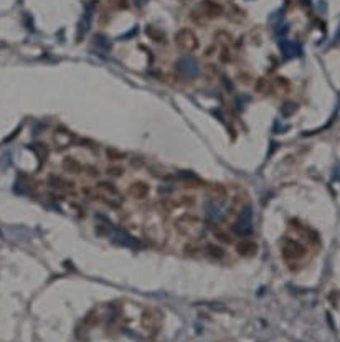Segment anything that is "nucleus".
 Returning a JSON list of instances; mask_svg holds the SVG:
<instances>
[{
  "mask_svg": "<svg viewBox=\"0 0 340 342\" xmlns=\"http://www.w3.org/2000/svg\"><path fill=\"white\" fill-rule=\"evenodd\" d=\"M162 324V314L152 307H141V316H139V326L142 332L147 335H154L160 329Z\"/></svg>",
  "mask_w": 340,
  "mask_h": 342,
  "instance_id": "f257e3e1",
  "label": "nucleus"
},
{
  "mask_svg": "<svg viewBox=\"0 0 340 342\" xmlns=\"http://www.w3.org/2000/svg\"><path fill=\"white\" fill-rule=\"evenodd\" d=\"M305 246L300 243L297 240H292V238H286L282 241V246H281V255L284 260L287 261L289 268L292 266V264H297L299 260H302L305 256Z\"/></svg>",
  "mask_w": 340,
  "mask_h": 342,
  "instance_id": "f03ea898",
  "label": "nucleus"
},
{
  "mask_svg": "<svg viewBox=\"0 0 340 342\" xmlns=\"http://www.w3.org/2000/svg\"><path fill=\"white\" fill-rule=\"evenodd\" d=\"M175 43L177 47L185 53H192L198 48V40L195 37V33L188 29H182L180 32L175 35Z\"/></svg>",
  "mask_w": 340,
  "mask_h": 342,
  "instance_id": "7ed1b4c3",
  "label": "nucleus"
},
{
  "mask_svg": "<svg viewBox=\"0 0 340 342\" xmlns=\"http://www.w3.org/2000/svg\"><path fill=\"white\" fill-rule=\"evenodd\" d=\"M177 230L182 235L197 236L200 231V220L197 217H192V215H185V217H182L177 222Z\"/></svg>",
  "mask_w": 340,
  "mask_h": 342,
  "instance_id": "20e7f679",
  "label": "nucleus"
},
{
  "mask_svg": "<svg viewBox=\"0 0 340 342\" xmlns=\"http://www.w3.org/2000/svg\"><path fill=\"white\" fill-rule=\"evenodd\" d=\"M235 231L241 236H246L251 233V210H249V208H244V210L239 213L238 222L235 223Z\"/></svg>",
  "mask_w": 340,
  "mask_h": 342,
  "instance_id": "39448f33",
  "label": "nucleus"
},
{
  "mask_svg": "<svg viewBox=\"0 0 340 342\" xmlns=\"http://www.w3.org/2000/svg\"><path fill=\"white\" fill-rule=\"evenodd\" d=\"M177 68H178V71H182V73L185 75L187 78H192V76H195V75L198 73L197 62H195V60L190 58V57L180 60V62L177 63Z\"/></svg>",
  "mask_w": 340,
  "mask_h": 342,
  "instance_id": "423d86ee",
  "label": "nucleus"
},
{
  "mask_svg": "<svg viewBox=\"0 0 340 342\" xmlns=\"http://www.w3.org/2000/svg\"><path fill=\"white\" fill-rule=\"evenodd\" d=\"M150 192V187L146 184V182H134V184L129 185V195L137 198V200H144L147 198Z\"/></svg>",
  "mask_w": 340,
  "mask_h": 342,
  "instance_id": "0eeeda50",
  "label": "nucleus"
},
{
  "mask_svg": "<svg viewBox=\"0 0 340 342\" xmlns=\"http://www.w3.org/2000/svg\"><path fill=\"white\" fill-rule=\"evenodd\" d=\"M203 15H207L208 19H215V17H220L223 14V7L218 4L211 2V0H205L202 4V7H200Z\"/></svg>",
  "mask_w": 340,
  "mask_h": 342,
  "instance_id": "6e6552de",
  "label": "nucleus"
},
{
  "mask_svg": "<svg viewBox=\"0 0 340 342\" xmlns=\"http://www.w3.org/2000/svg\"><path fill=\"white\" fill-rule=\"evenodd\" d=\"M236 251L241 256H253L254 253L258 251V245H256L253 240H241L236 245Z\"/></svg>",
  "mask_w": 340,
  "mask_h": 342,
  "instance_id": "1a4fd4ad",
  "label": "nucleus"
},
{
  "mask_svg": "<svg viewBox=\"0 0 340 342\" xmlns=\"http://www.w3.org/2000/svg\"><path fill=\"white\" fill-rule=\"evenodd\" d=\"M53 139L58 144V147H68L71 142H73L75 137H73V134H71L70 131L60 129L58 132H55V134H53Z\"/></svg>",
  "mask_w": 340,
  "mask_h": 342,
  "instance_id": "9d476101",
  "label": "nucleus"
},
{
  "mask_svg": "<svg viewBox=\"0 0 340 342\" xmlns=\"http://www.w3.org/2000/svg\"><path fill=\"white\" fill-rule=\"evenodd\" d=\"M210 230H211V235H213L218 241H221V243H231L233 241V236L223 227H220V225H211Z\"/></svg>",
  "mask_w": 340,
  "mask_h": 342,
  "instance_id": "9b49d317",
  "label": "nucleus"
},
{
  "mask_svg": "<svg viewBox=\"0 0 340 342\" xmlns=\"http://www.w3.org/2000/svg\"><path fill=\"white\" fill-rule=\"evenodd\" d=\"M63 169L66 170V172H70V174H81L83 170H85V167L76 161L75 157H65L63 159Z\"/></svg>",
  "mask_w": 340,
  "mask_h": 342,
  "instance_id": "f8f14e48",
  "label": "nucleus"
},
{
  "mask_svg": "<svg viewBox=\"0 0 340 342\" xmlns=\"http://www.w3.org/2000/svg\"><path fill=\"white\" fill-rule=\"evenodd\" d=\"M98 189L104 192V194H108L109 197L113 195V197H121V192L118 189V185H114L113 182H109V180H101V182H98Z\"/></svg>",
  "mask_w": 340,
  "mask_h": 342,
  "instance_id": "ddd939ff",
  "label": "nucleus"
},
{
  "mask_svg": "<svg viewBox=\"0 0 340 342\" xmlns=\"http://www.w3.org/2000/svg\"><path fill=\"white\" fill-rule=\"evenodd\" d=\"M50 185L55 187V189H66V190H71V189H75V182H71V180H66V179H61L58 177V175H52L50 177Z\"/></svg>",
  "mask_w": 340,
  "mask_h": 342,
  "instance_id": "4468645a",
  "label": "nucleus"
},
{
  "mask_svg": "<svg viewBox=\"0 0 340 342\" xmlns=\"http://www.w3.org/2000/svg\"><path fill=\"white\" fill-rule=\"evenodd\" d=\"M207 190H208V194L213 197V198H216V200H223V198H226L228 197V192H226V189L223 185H220V184H210L208 187H207Z\"/></svg>",
  "mask_w": 340,
  "mask_h": 342,
  "instance_id": "2eb2a0df",
  "label": "nucleus"
},
{
  "mask_svg": "<svg viewBox=\"0 0 340 342\" xmlns=\"http://www.w3.org/2000/svg\"><path fill=\"white\" fill-rule=\"evenodd\" d=\"M205 255H207L208 258H211V260L218 261L225 256V251H223V248L216 246V245H207L205 246Z\"/></svg>",
  "mask_w": 340,
  "mask_h": 342,
  "instance_id": "dca6fc26",
  "label": "nucleus"
},
{
  "mask_svg": "<svg viewBox=\"0 0 340 342\" xmlns=\"http://www.w3.org/2000/svg\"><path fill=\"white\" fill-rule=\"evenodd\" d=\"M279 47L282 50V53L286 55V57H292V55H296V52H299V48L296 43H292V42H287V40H282L279 43Z\"/></svg>",
  "mask_w": 340,
  "mask_h": 342,
  "instance_id": "f3484780",
  "label": "nucleus"
},
{
  "mask_svg": "<svg viewBox=\"0 0 340 342\" xmlns=\"http://www.w3.org/2000/svg\"><path fill=\"white\" fill-rule=\"evenodd\" d=\"M93 198H96L98 202H101V203H104V205H108L111 208H119V202H113L109 198V195L108 197H106V195H93Z\"/></svg>",
  "mask_w": 340,
  "mask_h": 342,
  "instance_id": "a211bd4d",
  "label": "nucleus"
},
{
  "mask_svg": "<svg viewBox=\"0 0 340 342\" xmlns=\"http://www.w3.org/2000/svg\"><path fill=\"white\" fill-rule=\"evenodd\" d=\"M106 156H108V159H111V161H119V159H124L126 157V154L109 147V149H106Z\"/></svg>",
  "mask_w": 340,
  "mask_h": 342,
  "instance_id": "6ab92c4d",
  "label": "nucleus"
},
{
  "mask_svg": "<svg viewBox=\"0 0 340 342\" xmlns=\"http://www.w3.org/2000/svg\"><path fill=\"white\" fill-rule=\"evenodd\" d=\"M106 174L111 175V177H122V174H124V169L119 167V165H111V167L106 169Z\"/></svg>",
  "mask_w": 340,
  "mask_h": 342,
  "instance_id": "aec40b11",
  "label": "nucleus"
},
{
  "mask_svg": "<svg viewBox=\"0 0 340 342\" xmlns=\"http://www.w3.org/2000/svg\"><path fill=\"white\" fill-rule=\"evenodd\" d=\"M220 62L221 63H230L231 62V50L228 47H223L220 52Z\"/></svg>",
  "mask_w": 340,
  "mask_h": 342,
  "instance_id": "412c9836",
  "label": "nucleus"
}]
</instances>
